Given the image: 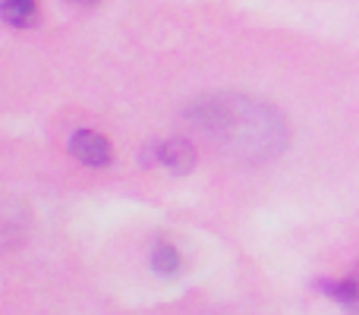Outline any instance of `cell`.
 I'll use <instances>...</instances> for the list:
<instances>
[{"instance_id": "277c9868", "label": "cell", "mask_w": 359, "mask_h": 315, "mask_svg": "<svg viewBox=\"0 0 359 315\" xmlns=\"http://www.w3.org/2000/svg\"><path fill=\"white\" fill-rule=\"evenodd\" d=\"M322 293L344 306L350 315H359V262L353 265V272L341 281H325L322 284Z\"/></svg>"}, {"instance_id": "52a82bcc", "label": "cell", "mask_w": 359, "mask_h": 315, "mask_svg": "<svg viewBox=\"0 0 359 315\" xmlns=\"http://www.w3.org/2000/svg\"><path fill=\"white\" fill-rule=\"evenodd\" d=\"M76 4H98V0H76Z\"/></svg>"}, {"instance_id": "5b68a950", "label": "cell", "mask_w": 359, "mask_h": 315, "mask_svg": "<svg viewBox=\"0 0 359 315\" xmlns=\"http://www.w3.org/2000/svg\"><path fill=\"white\" fill-rule=\"evenodd\" d=\"M0 16L16 29H32L38 22V0H0Z\"/></svg>"}, {"instance_id": "3957f363", "label": "cell", "mask_w": 359, "mask_h": 315, "mask_svg": "<svg viewBox=\"0 0 359 315\" xmlns=\"http://www.w3.org/2000/svg\"><path fill=\"white\" fill-rule=\"evenodd\" d=\"M149 155L161 167H168L170 173H186V170H192V164H196V149H192V142H186V139H164V142H158Z\"/></svg>"}, {"instance_id": "8992f818", "label": "cell", "mask_w": 359, "mask_h": 315, "mask_svg": "<svg viewBox=\"0 0 359 315\" xmlns=\"http://www.w3.org/2000/svg\"><path fill=\"white\" fill-rule=\"evenodd\" d=\"M180 265H183V255H180L177 246H170V243H158L155 249H151V268H155L158 274H177Z\"/></svg>"}, {"instance_id": "7a4b0ae2", "label": "cell", "mask_w": 359, "mask_h": 315, "mask_svg": "<svg viewBox=\"0 0 359 315\" xmlns=\"http://www.w3.org/2000/svg\"><path fill=\"white\" fill-rule=\"evenodd\" d=\"M69 152L86 167H107L114 161L111 142H107L101 133H92V130H76L73 136H69Z\"/></svg>"}, {"instance_id": "6da1fadb", "label": "cell", "mask_w": 359, "mask_h": 315, "mask_svg": "<svg viewBox=\"0 0 359 315\" xmlns=\"http://www.w3.org/2000/svg\"><path fill=\"white\" fill-rule=\"evenodd\" d=\"M186 120L224 158L240 161V164H259L280 155L290 139L284 117L274 107L236 92L205 95L192 101Z\"/></svg>"}]
</instances>
